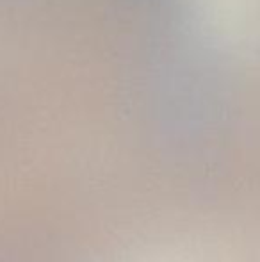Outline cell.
Here are the masks:
<instances>
[{
	"label": "cell",
	"mask_w": 260,
	"mask_h": 262,
	"mask_svg": "<svg viewBox=\"0 0 260 262\" xmlns=\"http://www.w3.org/2000/svg\"><path fill=\"white\" fill-rule=\"evenodd\" d=\"M212 27L233 45L260 39V0H201Z\"/></svg>",
	"instance_id": "1"
}]
</instances>
